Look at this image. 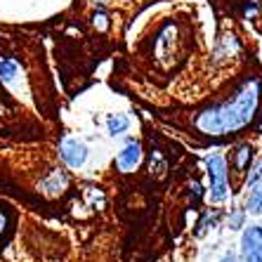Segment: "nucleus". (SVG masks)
I'll return each mask as SVG.
<instances>
[{"instance_id":"7ed1b4c3","label":"nucleus","mask_w":262,"mask_h":262,"mask_svg":"<svg viewBox=\"0 0 262 262\" xmlns=\"http://www.w3.org/2000/svg\"><path fill=\"white\" fill-rule=\"evenodd\" d=\"M244 262H262V227H248L241 236Z\"/></svg>"},{"instance_id":"0eeeda50","label":"nucleus","mask_w":262,"mask_h":262,"mask_svg":"<svg viewBox=\"0 0 262 262\" xmlns=\"http://www.w3.org/2000/svg\"><path fill=\"white\" fill-rule=\"evenodd\" d=\"M19 73V64L10 57H0V80L3 83H12Z\"/></svg>"},{"instance_id":"1a4fd4ad","label":"nucleus","mask_w":262,"mask_h":262,"mask_svg":"<svg viewBox=\"0 0 262 262\" xmlns=\"http://www.w3.org/2000/svg\"><path fill=\"white\" fill-rule=\"evenodd\" d=\"M130 125L128 116H123V114H116V116H109V121H106V128H109L111 135H121L125 133Z\"/></svg>"},{"instance_id":"9d476101","label":"nucleus","mask_w":262,"mask_h":262,"mask_svg":"<svg viewBox=\"0 0 262 262\" xmlns=\"http://www.w3.org/2000/svg\"><path fill=\"white\" fill-rule=\"evenodd\" d=\"M246 208H248V213H253V215H260L262 213V184H257L255 189L250 191Z\"/></svg>"},{"instance_id":"dca6fc26","label":"nucleus","mask_w":262,"mask_h":262,"mask_svg":"<svg viewBox=\"0 0 262 262\" xmlns=\"http://www.w3.org/2000/svg\"><path fill=\"white\" fill-rule=\"evenodd\" d=\"M257 133H262V114H260V121H257Z\"/></svg>"},{"instance_id":"2eb2a0df","label":"nucleus","mask_w":262,"mask_h":262,"mask_svg":"<svg viewBox=\"0 0 262 262\" xmlns=\"http://www.w3.org/2000/svg\"><path fill=\"white\" fill-rule=\"evenodd\" d=\"M222 262H238V260H236V255H232V253H229V255L222 257Z\"/></svg>"},{"instance_id":"423d86ee","label":"nucleus","mask_w":262,"mask_h":262,"mask_svg":"<svg viewBox=\"0 0 262 262\" xmlns=\"http://www.w3.org/2000/svg\"><path fill=\"white\" fill-rule=\"evenodd\" d=\"M67 184H69V177L64 175V172L52 170V172H50V177L43 182V189L48 191L50 196H55V194H61V191L67 189Z\"/></svg>"},{"instance_id":"20e7f679","label":"nucleus","mask_w":262,"mask_h":262,"mask_svg":"<svg viewBox=\"0 0 262 262\" xmlns=\"http://www.w3.org/2000/svg\"><path fill=\"white\" fill-rule=\"evenodd\" d=\"M59 154L71 168H80L88 161V146L78 140H64L59 146Z\"/></svg>"},{"instance_id":"6e6552de","label":"nucleus","mask_w":262,"mask_h":262,"mask_svg":"<svg viewBox=\"0 0 262 262\" xmlns=\"http://www.w3.org/2000/svg\"><path fill=\"white\" fill-rule=\"evenodd\" d=\"M250 161H253V146H250V144H241L236 149V154H234V168H236L238 172H244L246 168H248Z\"/></svg>"},{"instance_id":"f257e3e1","label":"nucleus","mask_w":262,"mask_h":262,"mask_svg":"<svg viewBox=\"0 0 262 262\" xmlns=\"http://www.w3.org/2000/svg\"><path fill=\"white\" fill-rule=\"evenodd\" d=\"M262 95V80L260 78H248L244 85L238 88L232 102L210 106L203 114L196 116V128L206 135H232L236 130L246 128L253 118H255L257 104H260Z\"/></svg>"},{"instance_id":"ddd939ff","label":"nucleus","mask_w":262,"mask_h":262,"mask_svg":"<svg viewBox=\"0 0 262 262\" xmlns=\"http://www.w3.org/2000/svg\"><path fill=\"white\" fill-rule=\"evenodd\" d=\"M5 229H7V213L5 210H0V236L5 234Z\"/></svg>"},{"instance_id":"f8f14e48","label":"nucleus","mask_w":262,"mask_h":262,"mask_svg":"<svg viewBox=\"0 0 262 262\" xmlns=\"http://www.w3.org/2000/svg\"><path fill=\"white\" fill-rule=\"evenodd\" d=\"M241 225H244V210H236V213L229 217V227H232V229H238Z\"/></svg>"},{"instance_id":"4468645a","label":"nucleus","mask_w":262,"mask_h":262,"mask_svg":"<svg viewBox=\"0 0 262 262\" xmlns=\"http://www.w3.org/2000/svg\"><path fill=\"white\" fill-rule=\"evenodd\" d=\"M213 222H215V215H213V217H210V225H213ZM206 229H208V215H206V220H203V222H201V229H199V234H203V232H206Z\"/></svg>"},{"instance_id":"9b49d317","label":"nucleus","mask_w":262,"mask_h":262,"mask_svg":"<svg viewBox=\"0 0 262 262\" xmlns=\"http://www.w3.org/2000/svg\"><path fill=\"white\" fill-rule=\"evenodd\" d=\"M257 180H262V161H257L255 168H253V172H248V177H246V184H255Z\"/></svg>"},{"instance_id":"39448f33","label":"nucleus","mask_w":262,"mask_h":262,"mask_svg":"<svg viewBox=\"0 0 262 262\" xmlns=\"http://www.w3.org/2000/svg\"><path fill=\"white\" fill-rule=\"evenodd\" d=\"M140 161H142L140 144H137V142H128V144H125V149L118 154L116 168H118V170H123V172H130V170H135V168L140 165Z\"/></svg>"},{"instance_id":"f03ea898","label":"nucleus","mask_w":262,"mask_h":262,"mask_svg":"<svg viewBox=\"0 0 262 262\" xmlns=\"http://www.w3.org/2000/svg\"><path fill=\"white\" fill-rule=\"evenodd\" d=\"M208 175H210V201L220 203L229 194V177H227V163L222 156H210L206 161Z\"/></svg>"}]
</instances>
